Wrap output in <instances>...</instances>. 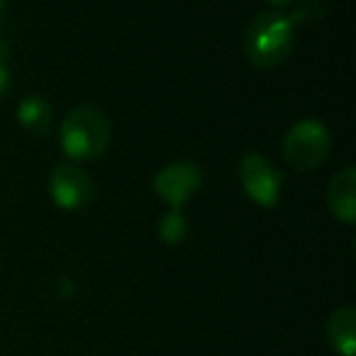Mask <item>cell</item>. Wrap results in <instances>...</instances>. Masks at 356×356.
Instances as JSON below:
<instances>
[{
  "mask_svg": "<svg viewBox=\"0 0 356 356\" xmlns=\"http://www.w3.org/2000/svg\"><path fill=\"white\" fill-rule=\"evenodd\" d=\"M296 25L286 13H259L244 32V54L254 69H276L296 47Z\"/></svg>",
  "mask_w": 356,
  "mask_h": 356,
  "instance_id": "6da1fadb",
  "label": "cell"
},
{
  "mask_svg": "<svg viewBox=\"0 0 356 356\" xmlns=\"http://www.w3.org/2000/svg\"><path fill=\"white\" fill-rule=\"evenodd\" d=\"M110 120L95 105H76L61 122V149L74 161H95L108 152Z\"/></svg>",
  "mask_w": 356,
  "mask_h": 356,
  "instance_id": "7a4b0ae2",
  "label": "cell"
},
{
  "mask_svg": "<svg viewBox=\"0 0 356 356\" xmlns=\"http://www.w3.org/2000/svg\"><path fill=\"white\" fill-rule=\"evenodd\" d=\"M332 149L330 129L320 120L305 118L296 122L283 137V156L296 171L310 173L327 161Z\"/></svg>",
  "mask_w": 356,
  "mask_h": 356,
  "instance_id": "3957f363",
  "label": "cell"
},
{
  "mask_svg": "<svg viewBox=\"0 0 356 356\" xmlns=\"http://www.w3.org/2000/svg\"><path fill=\"white\" fill-rule=\"evenodd\" d=\"M239 184H242L244 193L252 198V203H257L259 208L271 210L281 198V173L273 168L268 159H264L257 152L244 154V159L239 161Z\"/></svg>",
  "mask_w": 356,
  "mask_h": 356,
  "instance_id": "277c9868",
  "label": "cell"
},
{
  "mask_svg": "<svg viewBox=\"0 0 356 356\" xmlns=\"http://www.w3.org/2000/svg\"><path fill=\"white\" fill-rule=\"evenodd\" d=\"M203 186V171L193 161H173L159 168L154 176V191L168 210H181Z\"/></svg>",
  "mask_w": 356,
  "mask_h": 356,
  "instance_id": "5b68a950",
  "label": "cell"
},
{
  "mask_svg": "<svg viewBox=\"0 0 356 356\" xmlns=\"http://www.w3.org/2000/svg\"><path fill=\"white\" fill-rule=\"evenodd\" d=\"M49 193L56 208L66 210V213H76L90 205L95 195L93 178L79 166L71 163H59L54 171L49 173Z\"/></svg>",
  "mask_w": 356,
  "mask_h": 356,
  "instance_id": "8992f818",
  "label": "cell"
},
{
  "mask_svg": "<svg viewBox=\"0 0 356 356\" xmlns=\"http://www.w3.org/2000/svg\"><path fill=\"white\" fill-rule=\"evenodd\" d=\"M327 205L339 222L351 225L356 220V168L346 166L327 186Z\"/></svg>",
  "mask_w": 356,
  "mask_h": 356,
  "instance_id": "52a82bcc",
  "label": "cell"
},
{
  "mask_svg": "<svg viewBox=\"0 0 356 356\" xmlns=\"http://www.w3.org/2000/svg\"><path fill=\"white\" fill-rule=\"evenodd\" d=\"M327 341L341 356H354L356 351V312L351 305H341L327 320Z\"/></svg>",
  "mask_w": 356,
  "mask_h": 356,
  "instance_id": "ba28073f",
  "label": "cell"
},
{
  "mask_svg": "<svg viewBox=\"0 0 356 356\" xmlns=\"http://www.w3.org/2000/svg\"><path fill=\"white\" fill-rule=\"evenodd\" d=\"M17 122L22 129H27L35 137H44L49 134L51 124H54V108L51 103L40 93H32L20 100L17 105Z\"/></svg>",
  "mask_w": 356,
  "mask_h": 356,
  "instance_id": "9c48e42d",
  "label": "cell"
},
{
  "mask_svg": "<svg viewBox=\"0 0 356 356\" xmlns=\"http://www.w3.org/2000/svg\"><path fill=\"white\" fill-rule=\"evenodd\" d=\"M159 239L166 244H181L188 237V220L181 210H168L159 218L156 222Z\"/></svg>",
  "mask_w": 356,
  "mask_h": 356,
  "instance_id": "30bf717a",
  "label": "cell"
},
{
  "mask_svg": "<svg viewBox=\"0 0 356 356\" xmlns=\"http://www.w3.org/2000/svg\"><path fill=\"white\" fill-rule=\"evenodd\" d=\"M327 13V6L325 0H302L300 6L291 13V20L293 25H300V22H312V20H322V15Z\"/></svg>",
  "mask_w": 356,
  "mask_h": 356,
  "instance_id": "8fae6325",
  "label": "cell"
},
{
  "mask_svg": "<svg viewBox=\"0 0 356 356\" xmlns=\"http://www.w3.org/2000/svg\"><path fill=\"white\" fill-rule=\"evenodd\" d=\"M10 83H13L10 66H8V61H0V98L10 90Z\"/></svg>",
  "mask_w": 356,
  "mask_h": 356,
  "instance_id": "7c38bea8",
  "label": "cell"
},
{
  "mask_svg": "<svg viewBox=\"0 0 356 356\" xmlns=\"http://www.w3.org/2000/svg\"><path fill=\"white\" fill-rule=\"evenodd\" d=\"M0 61H8V44L0 40Z\"/></svg>",
  "mask_w": 356,
  "mask_h": 356,
  "instance_id": "4fadbf2b",
  "label": "cell"
},
{
  "mask_svg": "<svg viewBox=\"0 0 356 356\" xmlns=\"http://www.w3.org/2000/svg\"><path fill=\"white\" fill-rule=\"evenodd\" d=\"M268 6H273V8H283V6H288L291 0H266Z\"/></svg>",
  "mask_w": 356,
  "mask_h": 356,
  "instance_id": "5bb4252c",
  "label": "cell"
},
{
  "mask_svg": "<svg viewBox=\"0 0 356 356\" xmlns=\"http://www.w3.org/2000/svg\"><path fill=\"white\" fill-rule=\"evenodd\" d=\"M3 10H6V0H0V17H3Z\"/></svg>",
  "mask_w": 356,
  "mask_h": 356,
  "instance_id": "9a60e30c",
  "label": "cell"
}]
</instances>
